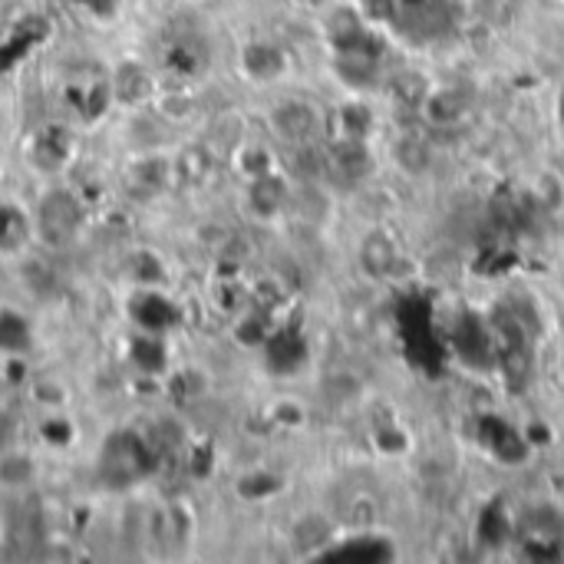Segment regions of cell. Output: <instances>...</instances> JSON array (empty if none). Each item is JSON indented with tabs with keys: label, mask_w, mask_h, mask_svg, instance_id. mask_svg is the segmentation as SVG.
<instances>
[{
	"label": "cell",
	"mask_w": 564,
	"mask_h": 564,
	"mask_svg": "<svg viewBox=\"0 0 564 564\" xmlns=\"http://www.w3.org/2000/svg\"><path fill=\"white\" fill-rule=\"evenodd\" d=\"M129 314L149 334H165L175 324V307L155 288H135L129 297Z\"/></svg>",
	"instance_id": "obj_3"
},
{
	"label": "cell",
	"mask_w": 564,
	"mask_h": 564,
	"mask_svg": "<svg viewBox=\"0 0 564 564\" xmlns=\"http://www.w3.org/2000/svg\"><path fill=\"white\" fill-rule=\"evenodd\" d=\"M30 238V221L17 205H0V251H20Z\"/></svg>",
	"instance_id": "obj_5"
},
{
	"label": "cell",
	"mask_w": 564,
	"mask_h": 564,
	"mask_svg": "<svg viewBox=\"0 0 564 564\" xmlns=\"http://www.w3.org/2000/svg\"><path fill=\"white\" fill-rule=\"evenodd\" d=\"M149 76L142 73V66L139 63H126L119 73H116V79H112V96L119 99V102H126V106H135V102H142V96L149 93Z\"/></svg>",
	"instance_id": "obj_4"
},
{
	"label": "cell",
	"mask_w": 564,
	"mask_h": 564,
	"mask_svg": "<svg viewBox=\"0 0 564 564\" xmlns=\"http://www.w3.org/2000/svg\"><path fill=\"white\" fill-rule=\"evenodd\" d=\"M30 340V327L23 317H17L13 311H0V350H23Z\"/></svg>",
	"instance_id": "obj_6"
},
{
	"label": "cell",
	"mask_w": 564,
	"mask_h": 564,
	"mask_svg": "<svg viewBox=\"0 0 564 564\" xmlns=\"http://www.w3.org/2000/svg\"><path fill=\"white\" fill-rule=\"evenodd\" d=\"M76 225H79V205L69 192L56 188V192L43 195L40 212H36V228H40L43 241L63 245L76 235Z\"/></svg>",
	"instance_id": "obj_2"
},
{
	"label": "cell",
	"mask_w": 564,
	"mask_h": 564,
	"mask_svg": "<svg viewBox=\"0 0 564 564\" xmlns=\"http://www.w3.org/2000/svg\"><path fill=\"white\" fill-rule=\"evenodd\" d=\"M145 469H149V449L139 436L119 433L106 443L102 459H99V473L112 486H132L135 479L145 476Z\"/></svg>",
	"instance_id": "obj_1"
}]
</instances>
